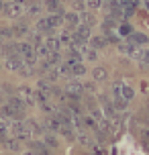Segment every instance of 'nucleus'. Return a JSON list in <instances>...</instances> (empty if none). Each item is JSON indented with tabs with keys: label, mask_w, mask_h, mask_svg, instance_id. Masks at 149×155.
Here are the masks:
<instances>
[{
	"label": "nucleus",
	"mask_w": 149,
	"mask_h": 155,
	"mask_svg": "<svg viewBox=\"0 0 149 155\" xmlns=\"http://www.w3.org/2000/svg\"><path fill=\"white\" fill-rule=\"evenodd\" d=\"M10 131H12V135H15L16 139H21V141H27L31 137V131L27 127V120H12L10 123Z\"/></svg>",
	"instance_id": "nucleus-4"
},
{
	"label": "nucleus",
	"mask_w": 149,
	"mask_h": 155,
	"mask_svg": "<svg viewBox=\"0 0 149 155\" xmlns=\"http://www.w3.org/2000/svg\"><path fill=\"white\" fill-rule=\"evenodd\" d=\"M43 143H45L47 147H51V149H57V147H59V139L55 137L53 131H47L45 135H43Z\"/></svg>",
	"instance_id": "nucleus-18"
},
{
	"label": "nucleus",
	"mask_w": 149,
	"mask_h": 155,
	"mask_svg": "<svg viewBox=\"0 0 149 155\" xmlns=\"http://www.w3.org/2000/svg\"><path fill=\"white\" fill-rule=\"evenodd\" d=\"M104 116L108 120H118V110L114 108V104H104Z\"/></svg>",
	"instance_id": "nucleus-26"
},
{
	"label": "nucleus",
	"mask_w": 149,
	"mask_h": 155,
	"mask_svg": "<svg viewBox=\"0 0 149 155\" xmlns=\"http://www.w3.org/2000/svg\"><path fill=\"white\" fill-rule=\"evenodd\" d=\"M139 59H141L143 65H145V63H149V49H141V53H139Z\"/></svg>",
	"instance_id": "nucleus-43"
},
{
	"label": "nucleus",
	"mask_w": 149,
	"mask_h": 155,
	"mask_svg": "<svg viewBox=\"0 0 149 155\" xmlns=\"http://www.w3.org/2000/svg\"><path fill=\"white\" fill-rule=\"evenodd\" d=\"M90 37H92V35H90V27L80 23L78 27H76V31H74V45H84V43L90 41Z\"/></svg>",
	"instance_id": "nucleus-5"
},
{
	"label": "nucleus",
	"mask_w": 149,
	"mask_h": 155,
	"mask_svg": "<svg viewBox=\"0 0 149 155\" xmlns=\"http://www.w3.org/2000/svg\"><path fill=\"white\" fill-rule=\"evenodd\" d=\"M139 137H141L143 141H149V127H143L141 133H139Z\"/></svg>",
	"instance_id": "nucleus-46"
},
{
	"label": "nucleus",
	"mask_w": 149,
	"mask_h": 155,
	"mask_svg": "<svg viewBox=\"0 0 149 155\" xmlns=\"http://www.w3.org/2000/svg\"><path fill=\"white\" fill-rule=\"evenodd\" d=\"M118 31H121V35H127V37H129V35L133 33V29H131V25H121Z\"/></svg>",
	"instance_id": "nucleus-44"
},
{
	"label": "nucleus",
	"mask_w": 149,
	"mask_h": 155,
	"mask_svg": "<svg viewBox=\"0 0 149 155\" xmlns=\"http://www.w3.org/2000/svg\"><path fill=\"white\" fill-rule=\"evenodd\" d=\"M43 4H45V8H47L51 15H65L63 12V6H61V0H45Z\"/></svg>",
	"instance_id": "nucleus-12"
},
{
	"label": "nucleus",
	"mask_w": 149,
	"mask_h": 155,
	"mask_svg": "<svg viewBox=\"0 0 149 155\" xmlns=\"http://www.w3.org/2000/svg\"><path fill=\"white\" fill-rule=\"evenodd\" d=\"M43 8H45V4H41L39 0H33V2L27 4V15L29 16H37V15L43 12Z\"/></svg>",
	"instance_id": "nucleus-15"
},
{
	"label": "nucleus",
	"mask_w": 149,
	"mask_h": 155,
	"mask_svg": "<svg viewBox=\"0 0 149 155\" xmlns=\"http://www.w3.org/2000/svg\"><path fill=\"white\" fill-rule=\"evenodd\" d=\"M27 127H29V131H31V137H39V135H43V129L39 127V123H37L35 118L27 120Z\"/></svg>",
	"instance_id": "nucleus-25"
},
{
	"label": "nucleus",
	"mask_w": 149,
	"mask_h": 155,
	"mask_svg": "<svg viewBox=\"0 0 149 155\" xmlns=\"http://www.w3.org/2000/svg\"><path fill=\"white\" fill-rule=\"evenodd\" d=\"M25 65H27V63L23 61V57H21V55H10V57H6V68L10 71H18V74H21Z\"/></svg>",
	"instance_id": "nucleus-10"
},
{
	"label": "nucleus",
	"mask_w": 149,
	"mask_h": 155,
	"mask_svg": "<svg viewBox=\"0 0 149 155\" xmlns=\"http://www.w3.org/2000/svg\"><path fill=\"white\" fill-rule=\"evenodd\" d=\"M106 39H108V43H117V45H118V43H121V35H118V33H106Z\"/></svg>",
	"instance_id": "nucleus-42"
},
{
	"label": "nucleus",
	"mask_w": 149,
	"mask_h": 155,
	"mask_svg": "<svg viewBox=\"0 0 149 155\" xmlns=\"http://www.w3.org/2000/svg\"><path fill=\"white\" fill-rule=\"evenodd\" d=\"M141 2H143V8H145V10L149 12V0H141Z\"/></svg>",
	"instance_id": "nucleus-48"
},
{
	"label": "nucleus",
	"mask_w": 149,
	"mask_h": 155,
	"mask_svg": "<svg viewBox=\"0 0 149 155\" xmlns=\"http://www.w3.org/2000/svg\"><path fill=\"white\" fill-rule=\"evenodd\" d=\"M2 8H4V2H2V0H0V10H2Z\"/></svg>",
	"instance_id": "nucleus-51"
},
{
	"label": "nucleus",
	"mask_w": 149,
	"mask_h": 155,
	"mask_svg": "<svg viewBox=\"0 0 149 155\" xmlns=\"http://www.w3.org/2000/svg\"><path fill=\"white\" fill-rule=\"evenodd\" d=\"M59 135H61V137H65V139H74V129H71V123L70 124H61Z\"/></svg>",
	"instance_id": "nucleus-32"
},
{
	"label": "nucleus",
	"mask_w": 149,
	"mask_h": 155,
	"mask_svg": "<svg viewBox=\"0 0 149 155\" xmlns=\"http://www.w3.org/2000/svg\"><path fill=\"white\" fill-rule=\"evenodd\" d=\"M41 110H43V112H47V114H55V112H57V108H55L53 104H49V100L41 104Z\"/></svg>",
	"instance_id": "nucleus-41"
},
{
	"label": "nucleus",
	"mask_w": 149,
	"mask_h": 155,
	"mask_svg": "<svg viewBox=\"0 0 149 155\" xmlns=\"http://www.w3.org/2000/svg\"><path fill=\"white\" fill-rule=\"evenodd\" d=\"M86 6L90 10H98V8L104 6V0H86Z\"/></svg>",
	"instance_id": "nucleus-38"
},
{
	"label": "nucleus",
	"mask_w": 149,
	"mask_h": 155,
	"mask_svg": "<svg viewBox=\"0 0 149 155\" xmlns=\"http://www.w3.org/2000/svg\"><path fill=\"white\" fill-rule=\"evenodd\" d=\"M82 51V55H84V59H88V61H96L98 59V49H94V47L90 45V43H84V45H76Z\"/></svg>",
	"instance_id": "nucleus-11"
},
{
	"label": "nucleus",
	"mask_w": 149,
	"mask_h": 155,
	"mask_svg": "<svg viewBox=\"0 0 149 155\" xmlns=\"http://www.w3.org/2000/svg\"><path fill=\"white\" fill-rule=\"evenodd\" d=\"M18 96L23 98V102L27 106H33V104H37V92L31 90L29 86H21L18 88Z\"/></svg>",
	"instance_id": "nucleus-8"
},
{
	"label": "nucleus",
	"mask_w": 149,
	"mask_h": 155,
	"mask_svg": "<svg viewBox=\"0 0 149 155\" xmlns=\"http://www.w3.org/2000/svg\"><path fill=\"white\" fill-rule=\"evenodd\" d=\"M45 127H47V131L59 133V129H61V120L57 118V114H53V116H49L47 120H45Z\"/></svg>",
	"instance_id": "nucleus-20"
},
{
	"label": "nucleus",
	"mask_w": 149,
	"mask_h": 155,
	"mask_svg": "<svg viewBox=\"0 0 149 155\" xmlns=\"http://www.w3.org/2000/svg\"><path fill=\"white\" fill-rule=\"evenodd\" d=\"M59 39H61V45H74V35L70 31H63L59 35Z\"/></svg>",
	"instance_id": "nucleus-35"
},
{
	"label": "nucleus",
	"mask_w": 149,
	"mask_h": 155,
	"mask_svg": "<svg viewBox=\"0 0 149 155\" xmlns=\"http://www.w3.org/2000/svg\"><path fill=\"white\" fill-rule=\"evenodd\" d=\"M86 92V88H84V84H80V82H76V80H70L68 82V86H65V94H68V100H80L82 98V94Z\"/></svg>",
	"instance_id": "nucleus-3"
},
{
	"label": "nucleus",
	"mask_w": 149,
	"mask_h": 155,
	"mask_svg": "<svg viewBox=\"0 0 149 155\" xmlns=\"http://www.w3.org/2000/svg\"><path fill=\"white\" fill-rule=\"evenodd\" d=\"M6 139V127H0V143H4Z\"/></svg>",
	"instance_id": "nucleus-47"
},
{
	"label": "nucleus",
	"mask_w": 149,
	"mask_h": 155,
	"mask_svg": "<svg viewBox=\"0 0 149 155\" xmlns=\"http://www.w3.org/2000/svg\"><path fill=\"white\" fill-rule=\"evenodd\" d=\"M137 120H139L143 127H149V112H147L145 108L139 110V114H137Z\"/></svg>",
	"instance_id": "nucleus-36"
},
{
	"label": "nucleus",
	"mask_w": 149,
	"mask_h": 155,
	"mask_svg": "<svg viewBox=\"0 0 149 155\" xmlns=\"http://www.w3.org/2000/svg\"><path fill=\"white\" fill-rule=\"evenodd\" d=\"M145 110H147V112H149V104H147V106H145Z\"/></svg>",
	"instance_id": "nucleus-52"
},
{
	"label": "nucleus",
	"mask_w": 149,
	"mask_h": 155,
	"mask_svg": "<svg viewBox=\"0 0 149 155\" xmlns=\"http://www.w3.org/2000/svg\"><path fill=\"white\" fill-rule=\"evenodd\" d=\"M71 4H74V10L76 12H82V10H86V0H71Z\"/></svg>",
	"instance_id": "nucleus-40"
},
{
	"label": "nucleus",
	"mask_w": 149,
	"mask_h": 155,
	"mask_svg": "<svg viewBox=\"0 0 149 155\" xmlns=\"http://www.w3.org/2000/svg\"><path fill=\"white\" fill-rule=\"evenodd\" d=\"M4 41H6V39H4V35H2V33H0V49H2V47H4Z\"/></svg>",
	"instance_id": "nucleus-49"
},
{
	"label": "nucleus",
	"mask_w": 149,
	"mask_h": 155,
	"mask_svg": "<svg viewBox=\"0 0 149 155\" xmlns=\"http://www.w3.org/2000/svg\"><path fill=\"white\" fill-rule=\"evenodd\" d=\"M106 10H108L110 16H117L118 21L125 18V8H123V2L121 0H110L108 4H106Z\"/></svg>",
	"instance_id": "nucleus-9"
},
{
	"label": "nucleus",
	"mask_w": 149,
	"mask_h": 155,
	"mask_svg": "<svg viewBox=\"0 0 149 155\" xmlns=\"http://www.w3.org/2000/svg\"><path fill=\"white\" fill-rule=\"evenodd\" d=\"M82 57H84V55H82V51L74 45V47H70V51H68V59H65V61H70L71 65H74V63L82 61Z\"/></svg>",
	"instance_id": "nucleus-19"
},
{
	"label": "nucleus",
	"mask_w": 149,
	"mask_h": 155,
	"mask_svg": "<svg viewBox=\"0 0 149 155\" xmlns=\"http://www.w3.org/2000/svg\"><path fill=\"white\" fill-rule=\"evenodd\" d=\"M18 51H21V57H23V61L27 65H35L37 63V49L33 45L31 41H27V43H18Z\"/></svg>",
	"instance_id": "nucleus-2"
},
{
	"label": "nucleus",
	"mask_w": 149,
	"mask_h": 155,
	"mask_svg": "<svg viewBox=\"0 0 149 155\" xmlns=\"http://www.w3.org/2000/svg\"><path fill=\"white\" fill-rule=\"evenodd\" d=\"M127 98H123V96H117V98H114V108L117 110H125L127 108Z\"/></svg>",
	"instance_id": "nucleus-39"
},
{
	"label": "nucleus",
	"mask_w": 149,
	"mask_h": 155,
	"mask_svg": "<svg viewBox=\"0 0 149 155\" xmlns=\"http://www.w3.org/2000/svg\"><path fill=\"white\" fill-rule=\"evenodd\" d=\"M71 71H74V76H76V78H80V76H84L88 70H86V65H84L82 61H78V63L71 65Z\"/></svg>",
	"instance_id": "nucleus-31"
},
{
	"label": "nucleus",
	"mask_w": 149,
	"mask_h": 155,
	"mask_svg": "<svg viewBox=\"0 0 149 155\" xmlns=\"http://www.w3.org/2000/svg\"><path fill=\"white\" fill-rule=\"evenodd\" d=\"M21 143H23V141H21V139H16L15 135H12V137H6L2 145H4V147H6L8 151H21Z\"/></svg>",
	"instance_id": "nucleus-17"
},
{
	"label": "nucleus",
	"mask_w": 149,
	"mask_h": 155,
	"mask_svg": "<svg viewBox=\"0 0 149 155\" xmlns=\"http://www.w3.org/2000/svg\"><path fill=\"white\" fill-rule=\"evenodd\" d=\"M57 71H59V76H63V78H71V76H74V71H71V63H70V61L57 63Z\"/></svg>",
	"instance_id": "nucleus-23"
},
{
	"label": "nucleus",
	"mask_w": 149,
	"mask_h": 155,
	"mask_svg": "<svg viewBox=\"0 0 149 155\" xmlns=\"http://www.w3.org/2000/svg\"><path fill=\"white\" fill-rule=\"evenodd\" d=\"M25 155H39V153H35L33 149H29V151H27V153H25Z\"/></svg>",
	"instance_id": "nucleus-50"
},
{
	"label": "nucleus",
	"mask_w": 149,
	"mask_h": 155,
	"mask_svg": "<svg viewBox=\"0 0 149 155\" xmlns=\"http://www.w3.org/2000/svg\"><path fill=\"white\" fill-rule=\"evenodd\" d=\"M63 21H65V25H68L70 29H76L80 25V12H76V10H74V12H65V15H63Z\"/></svg>",
	"instance_id": "nucleus-16"
},
{
	"label": "nucleus",
	"mask_w": 149,
	"mask_h": 155,
	"mask_svg": "<svg viewBox=\"0 0 149 155\" xmlns=\"http://www.w3.org/2000/svg\"><path fill=\"white\" fill-rule=\"evenodd\" d=\"M29 41H31L35 47H39V45H43L45 41H43V33H35V35H29Z\"/></svg>",
	"instance_id": "nucleus-37"
},
{
	"label": "nucleus",
	"mask_w": 149,
	"mask_h": 155,
	"mask_svg": "<svg viewBox=\"0 0 149 155\" xmlns=\"http://www.w3.org/2000/svg\"><path fill=\"white\" fill-rule=\"evenodd\" d=\"M92 76H94L96 82H102V80H106V78H108V71H106V68H100V65H98V68L92 70Z\"/></svg>",
	"instance_id": "nucleus-29"
},
{
	"label": "nucleus",
	"mask_w": 149,
	"mask_h": 155,
	"mask_svg": "<svg viewBox=\"0 0 149 155\" xmlns=\"http://www.w3.org/2000/svg\"><path fill=\"white\" fill-rule=\"evenodd\" d=\"M35 49H37V55H39V57H43V59H45L47 55H51V47H49L47 43H43V45L35 47Z\"/></svg>",
	"instance_id": "nucleus-33"
},
{
	"label": "nucleus",
	"mask_w": 149,
	"mask_h": 155,
	"mask_svg": "<svg viewBox=\"0 0 149 155\" xmlns=\"http://www.w3.org/2000/svg\"><path fill=\"white\" fill-rule=\"evenodd\" d=\"M29 33V27H27V23H16L15 27H12V37L18 39V37H25Z\"/></svg>",
	"instance_id": "nucleus-22"
},
{
	"label": "nucleus",
	"mask_w": 149,
	"mask_h": 155,
	"mask_svg": "<svg viewBox=\"0 0 149 155\" xmlns=\"http://www.w3.org/2000/svg\"><path fill=\"white\" fill-rule=\"evenodd\" d=\"M23 4L21 2H16V0H12V2H4V8H2V12L8 16V18H16V16L23 15Z\"/></svg>",
	"instance_id": "nucleus-7"
},
{
	"label": "nucleus",
	"mask_w": 149,
	"mask_h": 155,
	"mask_svg": "<svg viewBox=\"0 0 149 155\" xmlns=\"http://www.w3.org/2000/svg\"><path fill=\"white\" fill-rule=\"evenodd\" d=\"M127 39H131V41L137 43V45H149V37H147V35H143V33H131Z\"/></svg>",
	"instance_id": "nucleus-24"
},
{
	"label": "nucleus",
	"mask_w": 149,
	"mask_h": 155,
	"mask_svg": "<svg viewBox=\"0 0 149 155\" xmlns=\"http://www.w3.org/2000/svg\"><path fill=\"white\" fill-rule=\"evenodd\" d=\"M121 96H123V98H127V100H131V98H133L135 96V90L133 88H131V86H121Z\"/></svg>",
	"instance_id": "nucleus-34"
},
{
	"label": "nucleus",
	"mask_w": 149,
	"mask_h": 155,
	"mask_svg": "<svg viewBox=\"0 0 149 155\" xmlns=\"http://www.w3.org/2000/svg\"><path fill=\"white\" fill-rule=\"evenodd\" d=\"M80 23L92 27V25H94V16L90 15V12H86V10H82V12H80Z\"/></svg>",
	"instance_id": "nucleus-30"
},
{
	"label": "nucleus",
	"mask_w": 149,
	"mask_h": 155,
	"mask_svg": "<svg viewBox=\"0 0 149 155\" xmlns=\"http://www.w3.org/2000/svg\"><path fill=\"white\" fill-rule=\"evenodd\" d=\"M49 47H51V51H59L61 49V39L55 37V35H47V41H45Z\"/></svg>",
	"instance_id": "nucleus-27"
},
{
	"label": "nucleus",
	"mask_w": 149,
	"mask_h": 155,
	"mask_svg": "<svg viewBox=\"0 0 149 155\" xmlns=\"http://www.w3.org/2000/svg\"><path fill=\"white\" fill-rule=\"evenodd\" d=\"M29 149H33L35 153H39V155H49L51 153V147H47L43 141H31V143H29Z\"/></svg>",
	"instance_id": "nucleus-13"
},
{
	"label": "nucleus",
	"mask_w": 149,
	"mask_h": 155,
	"mask_svg": "<svg viewBox=\"0 0 149 155\" xmlns=\"http://www.w3.org/2000/svg\"><path fill=\"white\" fill-rule=\"evenodd\" d=\"M84 88H86V92L94 94L96 92V80H94V82H90V84H84Z\"/></svg>",
	"instance_id": "nucleus-45"
},
{
	"label": "nucleus",
	"mask_w": 149,
	"mask_h": 155,
	"mask_svg": "<svg viewBox=\"0 0 149 155\" xmlns=\"http://www.w3.org/2000/svg\"><path fill=\"white\" fill-rule=\"evenodd\" d=\"M0 53L6 55V57H10V55H21V51H18V43H4V47L0 49Z\"/></svg>",
	"instance_id": "nucleus-21"
},
{
	"label": "nucleus",
	"mask_w": 149,
	"mask_h": 155,
	"mask_svg": "<svg viewBox=\"0 0 149 155\" xmlns=\"http://www.w3.org/2000/svg\"><path fill=\"white\" fill-rule=\"evenodd\" d=\"M61 2H71V0H61Z\"/></svg>",
	"instance_id": "nucleus-53"
},
{
	"label": "nucleus",
	"mask_w": 149,
	"mask_h": 155,
	"mask_svg": "<svg viewBox=\"0 0 149 155\" xmlns=\"http://www.w3.org/2000/svg\"><path fill=\"white\" fill-rule=\"evenodd\" d=\"M94 139L96 137H92L90 133L84 129V131H78V141L80 145H84V147H94Z\"/></svg>",
	"instance_id": "nucleus-14"
},
{
	"label": "nucleus",
	"mask_w": 149,
	"mask_h": 155,
	"mask_svg": "<svg viewBox=\"0 0 149 155\" xmlns=\"http://www.w3.org/2000/svg\"><path fill=\"white\" fill-rule=\"evenodd\" d=\"M88 43L94 47V49H102V47L108 45V39H106V37H90V41H88Z\"/></svg>",
	"instance_id": "nucleus-28"
},
{
	"label": "nucleus",
	"mask_w": 149,
	"mask_h": 155,
	"mask_svg": "<svg viewBox=\"0 0 149 155\" xmlns=\"http://www.w3.org/2000/svg\"><path fill=\"white\" fill-rule=\"evenodd\" d=\"M25 106H27V104L23 102V98H21V96H16V98H10L2 110H4L12 120H21V118L25 116Z\"/></svg>",
	"instance_id": "nucleus-1"
},
{
	"label": "nucleus",
	"mask_w": 149,
	"mask_h": 155,
	"mask_svg": "<svg viewBox=\"0 0 149 155\" xmlns=\"http://www.w3.org/2000/svg\"><path fill=\"white\" fill-rule=\"evenodd\" d=\"M118 49H121V53L129 55V57H137V59H139V53H141L139 45H137V43H133L131 39H127V41H121V43H118Z\"/></svg>",
	"instance_id": "nucleus-6"
},
{
	"label": "nucleus",
	"mask_w": 149,
	"mask_h": 155,
	"mask_svg": "<svg viewBox=\"0 0 149 155\" xmlns=\"http://www.w3.org/2000/svg\"><path fill=\"white\" fill-rule=\"evenodd\" d=\"M104 2H110V0H104Z\"/></svg>",
	"instance_id": "nucleus-54"
}]
</instances>
